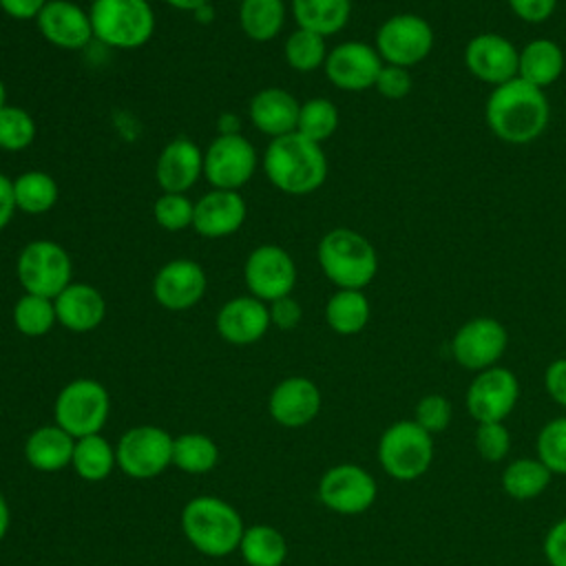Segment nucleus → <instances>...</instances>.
<instances>
[{"instance_id": "50", "label": "nucleus", "mask_w": 566, "mask_h": 566, "mask_svg": "<svg viewBox=\"0 0 566 566\" xmlns=\"http://www.w3.org/2000/svg\"><path fill=\"white\" fill-rule=\"evenodd\" d=\"M15 197H13V179L0 172V230H4L15 214Z\"/></svg>"}, {"instance_id": "39", "label": "nucleus", "mask_w": 566, "mask_h": 566, "mask_svg": "<svg viewBox=\"0 0 566 566\" xmlns=\"http://www.w3.org/2000/svg\"><path fill=\"white\" fill-rule=\"evenodd\" d=\"M35 119L22 106L7 104L0 108V150L20 153L35 139Z\"/></svg>"}, {"instance_id": "29", "label": "nucleus", "mask_w": 566, "mask_h": 566, "mask_svg": "<svg viewBox=\"0 0 566 566\" xmlns=\"http://www.w3.org/2000/svg\"><path fill=\"white\" fill-rule=\"evenodd\" d=\"M371 305L363 290H336L325 305V321L332 332L354 336L369 323Z\"/></svg>"}, {"instance_id": "33", "label": "nucleus", "mask_w": 566, "mask_h": 566, "mask_svg": "<svg viewBox=\"0 0 566 566\" xmlns=\"http://www.w3.org/2000/svg\"><path fill=\"white\" fill-rule=\"evenodd\" d=\"M15 208L27 214L49 212L60 197L57 181L44 170H27L13 179Z\"/></svg>"}, {"instance_id": "40", "label": "nucleus", "mask_w": 566, "mask_h": 566, "mask_svg": "<svg viewBox=\"0 0 566 566\" xmlns=\"http://www.w3.org/2000/svg\"><path fill=\"white\" fill-rule=\"evenodd\" d=\"M537 460L555 475H566V416H557L537 433L535 440Z\"/></svg>"}, {"instance_id": "24", "label": "nucleus", "mask_w": 566, "mask_h": 566, "mask_svg": "<svg viewBox=\"0 0 566 566\" xmlns=\"http://www.w3.org/2000/svg\"><path fill=\"white\" fill-rule=\"evenodd\" d=\"M55 316L69 332H93L106 316V301L91 283H69L55 298Z\"/></svg>"}, {"instance_id": "17", "label": "nucleus", "mask_w": 566, "mask_h": 566, "mask_svg": "<svg viewBox=\"0 0 566 566\" xmlns=\"http://www.w3.org/2000/svg\"><path fill=\"white\" fill-rule=\"evenodd\" d=\"M520 51L500 33H478L464 46V64L469 73L491 86H500L517 77Z\"/></svg>"}, {"instance_id": "43", "label": "nucleus", "mask_w": 566, "mask_h": 566, "mask_svg": "<svg viewBox=\"0 0 566 566\" xmlns=\"http://www.w3.org/2000/svg\"><path fill=\"white\" fill-rule=\"evenodd\" d=\"M413 420L429 431L431 436L442 433L449 429L451 420H453V405L447 396L442 394H427L416 402V411H413Z\"/></svg>"}, {"instance_id": "4", "label": "nucleus", "mask_w": 566, "mask_h": 566, "mask_svg": "<svg viewBox=\"0 0 566 566\" xmlns=\"http://www.w3.org/2000/svg\"><path fill=\"white\" fill-rule=\"evenodd\" d=\"M181 531L199 553L226 557L239 548L245 526L232 504L214 495H199L184 506Z\"/></svg>"}, {"instance_id": "14", "label": "nucleus", "mask_w": 566, "mask_h": 566, "mask_svg": "<svg viewBox=\"0 0 566 566\" xmlns=\"http://www.w3.org/2000/svg\"><path fill=\"white\" fill-rule=\"evenodd\" d=\"M243 281L252 296L272 303L292 294L296 285V263L285 248L263 243L248 254Z\"/></svg>"}, {"instance_id": "32", "label": "nucleus", "mask_w": 566, "mask_h": 566, "mask_svg": "<svg viewBox=\"0 0 566 566\" xmlns=\"http://www.w3.org/2000/svg\"><path fill=\"white\" fill-rule=\"evenodd\" d=\"M117 464V455L115 449L111 447V442L99 436H84L75 440V449H73V460L71 467L75 469V473L86 480V482H99L106 480L111 475V471Z\"/></svg>"}, {"instance_id": "2", "label": "nucleus", "mask_w": 566, "mask_h": 566, "mask_svg": "<svg viewBox=\"0 0 566 566\" xmlns=\"http://www.w3.org/2000/svg\"><path fill=\"white\" fill-rule=\"evenodd\" d=\"M261 164L268 181L294 197L318 190L327 179L325 150L296 130L270 139Z\"/></svg>"}, {"instance_id": "28", "label": "nucleus", "mask_w": 566, "mask_h": 566, "mask_svg": "<svg viewBox=\"0 0 566 566\" xmlns=\"http://www.w3.org/2000/svg\"><path fill=\"white\" fill-rule=\"evenodd\" d=\"M292 15L298 29L329 38L347 27L352 0H292Z\"/></svg>"}, {"instance_id": "27", "label": "nucleus", "mask_w": 566, "mask_h": 566, "mask_svg": "<svg viewBox=\"0 0 566 566\" xmlns=\"http://www.w3.org/2000/svg\"><path fill=\"white\" fill-rule=\"evenodd\" d=\"M75 438L57 424L38 427L24 444L27 462L38 471H60L71 464Z\"/></svg>"}, {"instance_id": "6", "label": "nucleus", "mask_w": 566, "mask_h": 566, "mask_svg": "<svg viewBox=\"0 0 566 566\" xmlns=\"http://www.w3.org/2000/svg\"><path fill=\"white\" fill-rule=\"evenodd\" d=\"M378 462L389 478L413 482L433 462V436L416 420H396L378 440Z\"/></svg>"}, {"instance_id": "13", "label": "nucleus", "mask_w": 566, "mask_h": 566, "mask_svg": "<svg viewBox=\"0 0 566 566\" xmlns=\"http://www.w3.org/2000/svg\"><path fill=\"white\" fill-rule=\"evenodd\" d=\"M517 398V376L502 365H493L473 376L467 387L464 405L475 422H504L515 409Z\"/></svg>"}, {"instance_id": "3", "label": "nucleus", "mask_w": 566, "mask_h": 566, "mask_svg": "<svg viewBox=\"0 0 566 566\" xmlns=\"http://www.w3.org/2000/svg\"><path fill=\"white\" fill-rule=\"evenodd\" d=\"M318 265L338 290H363L378 272V254L371 241L352 230L334 228L323 234L316 248Z\"/></svg>"}, {"instance_id": "7", "label": "nucleus", "mask_w": 566, "mask_h": 566, "mask_svg": "<svg viewBox=\"0 0 566 566\" xmlns=\"http://www.w3.org/2000/svg\"><path fill=\"white\" fill-rule=\"evenodd\" d=\"M111 411V398L102 382L93 378H75L64 385L53 405L55 424L75 440L99 433Z\"/></svg>"}, {"instance_id": "30", "label": "nucleus", "mask_w": 566, "mask_h": 566, "mask_svg": "<svg viewBox=\"0 0 566 566\" xmlns=\"http://www.w3.org/2000/svg\"><path fill=\"white\" fill-rule=\"evenodd\" d=\"M553 480V473L537 458H515L502 471V491L517 502L539 497Z\"/></svg>"}, {"instance_id": "20", "label": "nucleus", "mask_w": 566, "mask_h": 566, "mask_svg": "<svg viewBox=\"0 0 566 566\" xmlns=\"http://www.w3.org/2000/svg\"><path fill=\"white\" fill-rule=\"evenodd\" d=\"M245 214L248 208L239 190L212 188L195 201L192 228L206 239H223L243 226Z\"/></svg>"}, {"instance_id": "10", "label": "nucleus", "mask_w": 566, "mask_h": 566, "mask_svg": "<svg viewBox=\"0 0 566 566\" xmlns=\"http://www.w3.org/2000/svg\"><path fill=\"white\" fill-rule=\"evenodd\" d=\"M175 438L155 424H139L128 429L115 449L117 467L135 480H150L172 464Z\"/></svg>"}, {"instance_id": "56", "label": "nucleus", "mask_w": 566, "mask_h": 566, "mask_svg": "<svg viewBox=\"0 0 566 566\" xmlns=\"http://www.w3.org/2000/svg\"><path fill=\"white\" fill-rule=\"evenodd\" d=\"M234 2H243V0H234Z\"/></svg>"}, {"instance_id": "42", "label": "nucleus", "mask_w": 566, "mask_h": 566, "mask_svg": "<svg viewBox=\"0 0 566 566\" xmlns=\"http://www.w3.org/2000/svg\"><path fill=\"white\" fill-rule=\"evenodd\" d=\"M473 444L484 462H502L511 451V431L504 422H478Z\"/></svg>"}, {"instance_id": "53", "label": "nucleus", "mask_w": 566, "mask_h": 566, "mask_svg": "<svg viewBox=\"0 0 566 566\" xmlns=\"http://www.w3.org/2000/svg\"><path fill=\"white\" fill-rule=\"evenodd\" d=\"M9 524H11V513H9V504L4 500V495L0 493V542L4 539L7 531H9Z\"/></svg>"}, {"instance_id": "5", "label": "nucleus", "mask_w": 566, "mask_h": 566, "mask_svg": "<svg viewBox=\"0 0 566 566\" xmlns=\"http://www.w3.org/2000/svg\"><path fill=\"white\" fill-rule=\"evenodd\" d=\"M88 15L93 38L111 49H139L155 33V11L148 0H93Z\"/></svg>"}, {"instance_id": "15", "label": "nucleus", "mask_w": 566, "mask_h": 566, "mask_svg": "<svg viewBox=\"0 0 566 566\" xmlns=\"http://www.w3.org/2000/svg\"><path fill=\"white\" fill-rule=\"evenodd\" d=\"M378 495L371 473L358 464H336L327 469L318 482V500L338 515L365 513Z\"/></svg>"}, {"instance_id": "22", "label": "nucleus", "mask_w": 566, "mask_h": 566, "mask_svg": "<svg viewBox=\"0 0 566 566\" xmlns=\"http://www.w3.org/2000/svg\"><path fill=\"white\" fill-rule=\"evenodd\" d=\"M268 409L281 427H305L321 411V389L305 376H290L272 389Z\"/></svg>"}, {"instance_id": "41", "label": "nucleus", "mask_w": 566, "mask_h": 566, "mask_svg": "<svg viewBox=\"0 0 566 566\" xmlns=\"http://www.w3.org/2000/svg\"><path fill=\"white\" fill-rule=\"evenodd\" d=\"M195 201L186 192H161L153 203V217L159 228L168 232H179L192 228Z\"/></svg>"}, {"instance_id": "26", "label": "nucleus", "mask_w": 566, "mask_h": 566, "mask_svg": "<svg viewBox=\"0 0 566 566\" xmlns=\"http://www.w3.org/2000/svg\"><path fill=\"white\" fill-rule=\"evenodd\" d=\"M566 66L562 46L551 38H535L520 49L517 77L535 88H546L555 84Z\"/></svg>"}, {"instance_id": "54", "label": "nucleus", "mask_w": 566, "mask_h": 566, "mask_svg": "<svg viewBox=\"0 0 566 566\" xmlns=\"http://www.w3.org/2000/svg\"><path fill=\"white\" fill-rule=\"evenodd\" d=\"M195 18H197L199 22H210V20L214 18V9H212L210 4H203V7H199V9L195 11Z\"/></svg>"}, {"instance_id": "1", "label": "nucleus", "mask_w": 566, "mask_h": 566, "mask_svg": "<svg viewBox=\"0 0 566 566\" xmlns=\"http://www.w3.org/2000/svg\"><path fill=\"white\" fill-rule=\"evenodd\" d=\"M551 106L542 88L526 84L520 77L493 86L484 104L489 130L506 144L535 142L548 126Z\"/></svg>"}, {"instance_id": "19", "label": "nucleus", "mask_w": 566, "mask_h": 566, "mask_svg": "<svg viewBox=\"0 0 566 566\" xmlns=\"http://www.w3.org/2000/svg\"><path fill=\"white\" fill-rule=\"evenodd\" d=\"M40 35L64 51H80L93 40L91 15L71 0H49L35 18Z\"/></svg>"}, {"instance_id": "51", "label": "nucleus", "mask_w": 566, "mask_h": 566, "mask_svg": "<svg viewBox=\"0 0 566 566\" xmlns=\"http://www.w3.org/2000/svg\"><path fill=\"white\" fill-rule=\"evenodd\" d=\"M217 128H219V135H237L241 128V119L234 113H223L217 119Z\"/></svg>"}, {"instance_id": "35", "label": "nucleus", "mask_w": 566, "mask_h": 566, "mask_svg": "<svg viewBox=\"0 0 566 566\" xmlns=\"http://www.w3.org/2000/svg\"><path fill=\"white\" fill-rule=\"evenodd\" d=\"M219 462V447L203 433H184L172 442V464L186 473H208Z\"/></svg>"}, {"instance_id": "8", "label": "nucleus", "mask_w": 566, "mask_h": 566, "mask_svg": "<svg viewBox=\"0 0 566 566\" xmlns=\"http://www.w3.org/2000/svg\"><path fill=\"white\" fill-rule=\"evenodd\" d=\"M15 274L24 292L55 298L71 283L73 263L57 241L33 239L20 250Z\"/></svg>"}, {"instance_id": "34", "label": "nucleus", "mask_w": 566, "mask_h": 566, "mask_svg": "<svg viewBox=\"0 0 566 566\" xmlns=\"http://www.w3.org/2000/svg\"><path fill=\"white\" fill-rule=\"evenodd\" d=\"M239 551L248 566H281L287 557V542L274 526L254 524L243 531Z\"/></svg>"}, {"instance_id": "55", "label": "nucleus", "mask_w": 566, "mask_h": 566, "mask_svg": "<svg viewBox=\"0 0 566 566\" xmlns=\"http://www.w3.org/2000/svg\"><path fill=\"white\" fill-rule=\"evenodd\" d=\"M2 106H7V88H4V82H2V77H0V108Z\"/></svg>"}, {"instance_id": "38", "label": "nucleus", "mask_w": 566, "mask_h": 566, "mask_svg": "<svg viewBox=\"0 0 566 566\" xmlns=\"http://www.w3.org/2000/svg\"><path fill=\"white\" fill-rule=\"evenodd\" d=\"M338 128V108L327 97H312L301 104L296 133L303 137L323 144L329 139Z\"/></svg>"}, {"instance_id": "23", "label": "nucleus", "mask_w": 566, "mask_h": 566, "mask_svg": "<svg viewBox=\"0 0 566 566\" xmlns=\"http://www.w3.org/2000/svg\"><path fill=\"white\" fill-rule=\"evenodd\" d=\"M203 175V150L188 137L168 142L155 164L161 192H188Z\"/></svg>"}, {"instance_id": "16", "label": "nucleus", "mask_w": 566, "mask_h": 566, "mask_svg": "<svg viewBox=\"0 0 566 566\" xmlns=\"http://www.w3.org/2000/svg\"><path fill=\"white\" fill-rule=\"evenodd\" d=\"M382 64L376 46L360 40H347L329 49L323 69L336 88L358 93L374 88Z\"/></svg>"}, {"instance_id": "45", "label": "nucleus", "mask_w": 566, "mask_h": 566, "mask_svg": "<svg viewBox=\"0 0 566 566\" xmlns=\"http://www.w3.org/2000/svg\"><path fill=\"white\" fill-rule=\"evenodd\" d=\"M542 553L548 566H566V517L557 520L544 535Z\"/></svg>"}, {"instance_id": "18", "label": "nucleus", "mask_w": 566, "mask_h": 566, "mask_svg": "<svg viewBox=\"0 0 566 566\" xmlns=\"http://www.w3.org/2000/svg\"><path fill=\"white\" fill-rule=\"evenodd\" d=\"M206 287V272L192 259H172L164 263L153 279L155 301L170 312L195 307L203 298Z\"/></svg>"}, {"instance_id": "21", "label": "nucleus", "mask_w": 566, "mask_h": 566, "mask_svg": "<svg viewBox=\"0 0 566 566\" xmlns=\"http://www.w3.org/2000/svg\"><path fill=\"white\" fill-rule=\"evenodd\" d=\"M217 332L232 345H252L270 329V307L261 298L245 294L234 296L217 312Z\"/></svg>"}, {"instance_id": "12", "label": "nucleus", "mask_w": 566, "mask_h": 566, "mask_svg": "<svg viewBox=\"0 0 566 566\" xmlns=\"http://www.w3.org/2000/svg\"><path fill=\"white\" fill-rule=\"evenodd\" d=\"M509 345V332L506 327L491 316H475L462 323L453 338H451V356L453 360L469 369V371H482L504 356Z\"/></svg>"}, {"instance_id": "48", "label": "nucleus", "mask_w": 566, "mask_h": 566, "mask_svg": "<svg viewBox=\"0 0 566 566\" xmlns=\"http://www.w3.org/2000/svg\"><path fill=\"white\" fill-rule=\"evenodd\" d=\"M544 389L553 402L566 409V356L555 358L544 371Z\"/></svg>"}, {"instance_id": "31", "label": "nucleus", "mask_w": 566, "mask_h": 566, "mask_svg": "<svg viewBox=\"0 0 566 566\" xmlns=\"http://www.w3.org/2000/svg\"><path fill=\"white\" fill-rule=\"evenodd\" d=\"M285 24L283 0H243L239 2V27L254 42L274 40Z\"/></svg>"}, {"instance_id": "46", "label": "nucleus", "mask_w": 566, "mask_h": 566, "mask_svg": "<svg viewBox=\"0 0 566 566\" xmlns=\"http://www.w3.org/2000/svg\"><path fill=\"white\" fill-rule=\"evenodd\" d=\"M268 307H270V321L279 329H294L301 323L303 310H301V303L292 298V294L272 301Z\"/></svg>"}, {"instance_id": "36", "label": "nucleus", "mask_w": 566, "mask_h": 566, "mask_svg": "<svg viewBox=\"0 0 566 566\" xmlns=\"http://www.w3.org/2000/svg\"><path fill=\"white\" fill-rule=\"evenodd\" d=\"M327 53L329 51L323 35L307 29H298V27L287 35L283 44V57L287 66L298 73H310L321 69L327 60Z\"/></svg>"}, {"instance_id": "49", "label": "nucleus", "mask_w": 566, "mask_h": 566, "mask_svg": "<svg viewBox=\"0 0 566 566\" xmlns=\"http://www.w3.org/2000/svg\"><path fill=\"white\" fill-rule=\"evenodd\" d=\"M49 0H0L2 13L13 20H35Z\"/></svg>"}, {"instance_id": "52", "label": "nucleus", "mask_w": 566, "mask_h": 566, "mask_svg": "<svg viewBox=\"0 0 566 566\" xmlns=\"http://www.w3.org/2000/svg\"><path fill=\"white\" fill-rule=\"evenodd\" d=\"M168 7L177 9V11H197L203 4H210V0H164Z\"/></svg>"}, {"instance_id": "9", "label": "nucleus", "mask_w": 566, "mask_h": 566, "mask_svg": "<svg viewBox=\"0 0 566 566\" xmlns=\"http://www.w3.org/2000/svg\"><path fill=\"white\" fill-rule=\"evenodd\" d=\"M431 24L416 13H396L376 31V51L385 64L411 69L427 60L433 49Z\"/></svg>"}, {"instance_id": "44", "label": "nucleus", "mask_w": 566, "mask_h": 566, "mask_svg": "<svg viewBox=\"0 0 566 566\" xmlns=\"http://www.w3.org/2000/svg\"><path fill=\"white\" fill-rule=\"evenodd\" d=\"M374 88L385 97V99H402L411 91V73L405 66L396 64H382Z\"/></svg>"}, {"instance_id": "47", "label": "nucleus", "mask_w": 566, "mask_h": 566, "mask_svg": "<svg viewBox=\"0 0 566 566\" xmlns=\"http://www.w3.org/2000/svg\"><path fill=\"white\" fill-rule=\"evenodd\" d=\"M509 7L520 20L537 24L555 13L557 0H509Z\"/></svg>"}, {"instance_id": "11", "label": "nucleus", "mask_w": 566, "mask_h": 566, "mask_svg": "<svg viewBox=\"0 0 566 566\" xmlns=\"http://www.w3.org/2000/svg\"><path fill=\"white\" fill-rule=\"evenodd\" d=\"M256 150L248 137L217 135L203 150V177L212 188L241 190L256 170Z\"/></svg>"}, {"instance_id": "37", "label": "nucleus", "mask_w": 566, "mask_h": 566, "mask_svg": "<svg viewBox=\"0 0 566 566\" xmlns=\"http://www.w3.org/2000/svg\"><path fill=\"white\" fill-rule=\"evenodd\" d=\"M57 323L53 298L24 292L13 305V325L20 334L38 338L51 332Z\"/></svg>"}, {"instance_id": "25", "label": "nucleus", "mask_w": 566, "mask_h": 566, "mask_svg": "<svg viewBox=\"0 0 566 566\" xmlns=\"http://www.w3.org/2000/svg\"><path fill=\"white\" fill-rule=\"evenodd\" d=\"M298 108H301V102L290 91L270 86L252 95L248 104V115L256 130L274 139L296 130Z\"/></svg>"}]
</instances>
